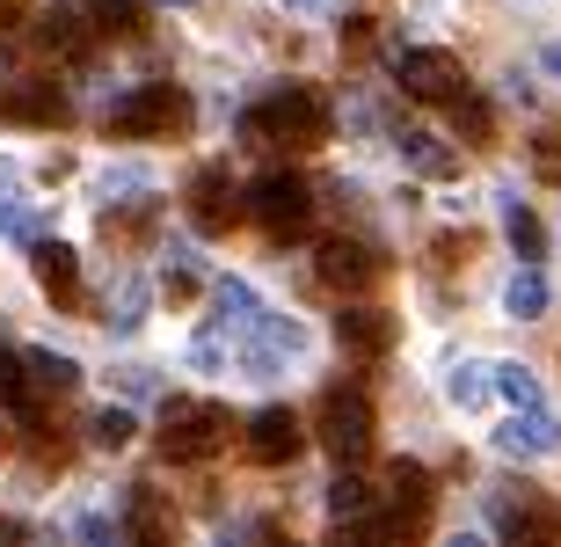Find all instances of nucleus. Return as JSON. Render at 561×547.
<instances>
[{
  "label": "nucleus",
  "instance_id": "26",
  "mask_svg": "<svg viewBox=\"0 0 561 547\" xmlns=\"http://www.w3.org/2000/svg\"><path fill=\"white\" fill-rule=\"evenodd\" d=\"M511 249H518V255H540V249H547V233H540V219H533V212H525L518 197H511Z\"/></svg>",
  "mask_w": 561,
  "mask_h": 547
},
{
  "label": "nucleus",
  "instance_id": "2",
  "mask_svg": "<svg viewBox=\"0 0 561 547\" xmlns=\"http://www.w3.org/2000/svg\"><path fill=\"white\" fill-rule=\"evenodd\" d=\"M219 445H227V409L219 401H168V417H161L168 460H211Z\"/></svg>",
  "mask_w": 561,
  "mask_h": 547
},
{
  "label": "nucleus",
  "instance_id": "31",
  "mask_svg": "<svg viewBox=\"0 0 561 547\" xmlns=\"http://www.w3.org/2000/svg\"><path fill=\"white\" fill-rule=\"evenodd\" d=\"M15 8H22V0H0V15H15Z\"/></svg>",
  "mask_w": 561,
  "mask_h": 547
},
{
  "label": "nucleus",
  "instance_id": "6",
  "mask_svg": "<svg viewBox=\"0 0 561 547\" xmlns=\"http://www.w3.org/2000/svg\"><path fill=\"white\" fill-rule=\"evenodd\" d=\"M190 117V103L175 95L168 81H153V88H139V95H125V103L110 110V132H125V139H146V132H175Z\"/></svg>",
  "mask_w": 561,
  "mask_h": 547
},
{
  "label": "nucleus",
  "instance_id": "24",
  "mask_svg": "<svg viewBox=\"0 0 561 547\" xmlns=\"http://www.w3.org/2000/svg\"><path fill=\"white\" fill-rule=\"evenodd\" d=\"M445 387H453L459 409H474V401H489V387H496V379H489V365H453V379H445Z\"/></svg>",
  "mask_w": 561,
  "mask_h": 547
},
{
  "label": "nucleus",
  "instance_id": "16",
  "mask_svg": "<svg viewBox=\"0 0 561 547\" xmlns=\"http://www.w3.org/2000/svg\"><path fill=\"white\" fill-rule=\"evenodd\" d=\"M88 37H95L88 8H51V15H44V44H51L59 59H88Z\"/></svg>",
  "mask_w": 561,
  "mask_h": 547
},
{
  "label": "nucleus",
  "instance_id": "4",
  "mask_svg": "<svg viewBox=\"0 0 561 547\" xmlns=\"http://www.w3.org/2000/svg\"><path fill=\"white\" fill-rule=\"evenodd\" d=\"M249 212H255L271 233H299V227H307V212H313L307 175H291V169L255 175V183H249Z\"/></svg>",
  "mask_w": 561,
  "mask_h": 547
},
{
  "label": "nucleus",
  "instance_id": "18",
  "mask_svg": "<svg viewBox=\"0 0 561 547\" xmlns=\"http://www.w3.org/2000/svg\"><path fill=\"white\" fill-rule=\"evenodd\" d=\"M22 373H30L37 395H66V387L81 379V365L66 358V351H22Z\"/></svg>",
  "mask_w": 561,
  "mask_h": 547
},
{
  "label": "nucleus",
  "instance_id": "9",
  "mask_svg": "<svg viewBox=\"0 0 561 547\" xmlns=\"http://www.w3.org/2000/svg\"><path fill=\"white\" fill-rule=\"evenodd\" d=\"M313 271H321V285H335V293H357V285H373L379 277V255L365 249V241H321V255H313Z\"/></svg>",
  "mask_w": 561,
  "mask_h": 547
},
{
  "label": "nucleus",
  "instance_id": "7",
  "mask_svg": "<svg viewBox=\"0 0 561 547\" xmlns=\"http://www.w3.org/2000/svg\"><path fill=\"white\" fill-rule=\"evenodd\" d=\"M496 453L503 460H547V453H561V423L547 417L540 401L533 409H511V423L496 431Z\"/></svg>",
  "mask_w": 561,
  "mask_h": 547
},
{
  "label": "nucleus",
  "instance_id": "22",
  "mask_svg": "<svg viewBox=\"0 0 561 547\" xmlns=\"http://www.w3.org/2000/svg\"><path fill=\"white\" fill-rule=\"evenodd\" d=\"M489 379H496V395L511 401V409H533V401H540V379L525 373V365H489Z\"/></svg>",
  "mask_w": 561,
  "mask_h": 547
},
{
  "label": "nucleus",
  "instance_id": "8",
  "mask_svg": "<svg viewBox=\"0 0 561 547\" xmlns=\"http://www.w3.org/2000/svg\"><path fill=\"white\" fill-rule=\"evenodd\" d=\"M299 445H307V423L291 417V409H255L249 417V460L285 467V460H299Z\"/></svg>",
  "mask_w": 561,
  "mask_h": 547
},
{
  "label": "nucleus",
  "instance_id": "30",
  "mask_svg": "<svg viewBox=\"0 0 561 547\" xmlns=\"http://www.w3.org/2000/svg\"><path fill=\"white\" fill-rule=\"evenodd\" d=\"M540 66H547V73L561 81V44H547V52H540Z\"/></svg>",
  "mask_w": 561,
  "mask_h": 547
},
{
  "label": "nucleus",
  "instance_id": "27",
  "mask_svg": "<svg viewBox=\"0 0 561 547\" xmlns=\"http://www.w3.org/2000/svg\"><path fill=\"white\" fill-rule=\"evenodd\" d=\"M453 117H459L467 139H489V103H481V95H453Z\"/></svg>",
  "mask_w": 561,
  "mask_h": 547
},
{
  "label": "nucleus",
  "instance_id": "11",
  "mask_svg": "<svg viewBox=\"0 0 561 547\" xmlns=\"http://www.w3.org/2000/svg\"><path fill=\"white\" fill-rule=\"evenodd\" d=\"M0 117H8V125H59L66 88L59 81H15L8 95H0Z\"/></svg>",
  "mask_w": 561,
  "mask_h": 547
},
{
  "label": "nucleus",
  "instance_id": "1",
  "mask_svg": "<svg viewBox=\"0 0 561 547\" xmlns=\"http://www.w3.org/2000/svg\"><path fill=\"white\" fill-rule=\"evenodd\" d=\"M249 139H291V147H321L329 139V103L313 88H285L249 117Z\"/></svg>",
  "mask_w": 561,
  "mask_h": 547
},
{
  "label": "nucleus",
  "instance_id": "23",
  "mask_svg": "<svg viewBox=\"0 0 561 547\" xmlns=\"http://www.w3.org/2000/svg\"><path fill=\"white\" fill-rule=\"evenodd\" d=\"M131 431H139V423H131L125 409H95V417H88V438L103 445V453H117V445H131Z\"/></svg>",
  "mask_w": 561,
  "mask_h": 547
},
{
  "label": "nucleus",
  "instance_id": "29",
  "mask_svg": "<svg viewBox=\"0 0 561 547\" xmlns=\"http://www.w3.org/2000/svg\"><path fill=\"white\" fill-rule=\"evenodd\" d=\"M22 227V212H15V190H0V233H15Z\"/></svg>",
  "mask_w": 561,
  "mask_h": 547
},
{
  "label": "nucleus",
  "instance_id": "12",
  "mask_svg": "<svg viewBox=\"0 0 561 547\" xmlns=\"http://www.w3.org/2000/svg\"><path fill=\"white\" fill-rule=\"evenodd\" d=\"M233 212H241V197H233L227 169H197V175H190V219H197L205 233L233 227Z\"/></svg>",
  "mask_w": 561,
  "mask_h": 547
},
{
  "label": "nucleus",
  "instance_id": "32",
  "mask_svg": "<svg viewBox=\"0 0 561 547\" xmlns=\"http://www.w3.org/2000/svg\"><path fill=\"white\" fill-rule=\"evenodd\" d=\"M285 8H321V0H285Z\"/></svg>",
  "mask_w": 561,
  "mask_h": 547
},
{
  "label": "nucleus",
  "instance_id": "17",
  "mask_svg": "<svg viewBox=\"0 0 561 547\" xmlns=\"http://www.w3.org/2000/svg\"><path fill=\"white\" fill-rule=\"evenodd\" d=\"M365 511H373V482L351 475V460H343V475L329 482V518H335V526H357Z\"/></svg>",
  "mask_w": 561,
  "mask_h": 547
},
{
  "label": "nucleus",
  "instance_id": "28",
  "mask_svg": "<svg viewBox=\"0 0 561 547\" xmlns=\"http://www.w3.org/2000/svg\"><path fill=\"white\" fill-rule=\"evenodd\" d=\"M139 307H146V285H125V299H117V329H139Z\"/></svg>",
  "mask_w": 561,
  "mask_h": 547
},
{
  "label": "nucleus",
  "instance_id": "33",
  "mask_svg": "<svg viewBox=\"0 0 561 547\" xmlns=\"http://www.w3.org/2000/svg\"><path fill=\"white\" fill-rule=\"evenodd\" d=\"M168 8H190V0H168Z\"/></svg>",
  "mask_w": 561,
  "mask_h": 547
},
{
  "label": "nucleus",
  "instance_id": "13",
  "mask_svg": "<svg viewBox=\"0 0 561 547\" xmlns=\"http://www.w3.org/2000/svg\"><path fill=\"white\" fill-rule=\"evenodd\" d=\"M496 526L511 540H561V511H547L533 489H518V497H496Z\"/></svg>",
  "mask_w": 561,
  "mask_h": 547
},
{
  "label": "nucleus",
  "instance_id": "3",
  "mask_svg": "<svg viewBox=\"0 0 561 547\" xmlns=\"http://www.w3.org/2000/svg\"><path fill=\"white\" fill-rule=\"evenodd\" d=\"M394 81H401V95H416V103H453V95H467L459 59L437 52V44H401L394 52Z\"/></svg>",
  "mask_w": 561,
  "mask_h": 547
},
{
  "label": "nucleus",
  "instance_id": "14",
  "mask_svg": "<svg viewBox=\"0 0 561 547\" xmlns=\"http://www.w3.org/2000/svg\"><path fill=\"white\" fill-rule=\"evenodd\" d=\"M30 263H37V285L59 299V307H73V299H81V263H73V249H66V241H37V249H30Z\"/></svg>",
  "mask_w": 561,
  "mask_h": 547
},
{
  "label": "nucleus",
  "instance_id": "25",
  "mask_svg": "<svg viewBox=\"0 0 561 547\" xmlns=\"http://www.w3.org/2000/svg\"><path fill=\"white\" fill-rule=\"evenodd\" d=\"M0 401H8V409H30V401H37V387H30V373H22V351L0 358Z\"/></svg>",
  "mask_w": 561,
  "mask_h": 547
},
{
  "label": "nucleus",
  "instance_id": "21",
  "mask_svg": "<svg viewBox=\"0 0 561 547\" xmlns=\"http://www.w3.org/2000/svg\"><path fill=\"white\" fill-rule=\"evenodd\" d=\"M503 307H511L518 321L547 315V277H540V271H518V277H511V293H503Z\"/></svg>",
  "mask_w": 561,
  "mask_h": 547
},
{
  "label": "nucleus",
  "instance_id": "15",
  "mask_svg": "<svg viewBox=\"0 0 561 547\" xmlns=\"http://www.w3.org/2000/svg\"><path fill=\"white\" fill-rule=\"evenodd\" d=\"M394 147H401V161H409L416 175H453V169H459L453 147H445L437 132H423V125H401V132H394Z\"/></svg>",
  "mask_w": 561,
  "mask_h": 547
},
{
  "label": "nucleus",
  "instance_id": "10",
  "mask_svg": "<svg viewBox=\"0 0 561 547\" xmlns=\"http://www.w3.org/2000/svg\"><path fill=\"white\" fill-rule=\"evenodd\" d=\"M335 337H343V351H357V358H387V351H394V315L357 299V307L335 315Z\"/></svg>",
  "mask_w": 561,
  "mask_h": 547
},
{
  "label": "nucleus",
  "instance_id": "19",
  "mask_svg": "<svg viewBox=\"0 0 561 547\" xmlns=\"http://www.w3.org/2000/svg\"><path fill=\"white\" fill-rule=\"evenodd\" d=\"M88 22H95V37H131L139 30V0H81Z\"/></svg>",
  "mask_w": 561,
  "mask_h": 547
},
{
  "label": "nucleus",
  "instance_id": "5",
  "mask_svg": "<svg viewBox=\"0 0 561 547\" xmlns=\"http://www.w3.org/2000/svg\"><path fill=\"white\" fill-rule=\"evenodd\" d=\"M313 431H321V445H329L335 460H365V445H373V401L335 387V395L321 401V423H313Z\"/></svg>",
  "mask_w": 561,
  "mask_h": 547
},
{
  "label": "nucleus",
  "instance_id": "20",
  "mask_svg": "<svg viewBox=\"0 0 561 547\" xmlns=\"http://www.w3.org/2000/svg\"><path fill=\"white\" fill-rule=\"evenodd\" d=\"M394 504L409 511V518H423V511H431V475H423L416 460H394Z\"/></svg>",
  "mask_w": 561,
  "mask_h": 547
}]
</instances>
